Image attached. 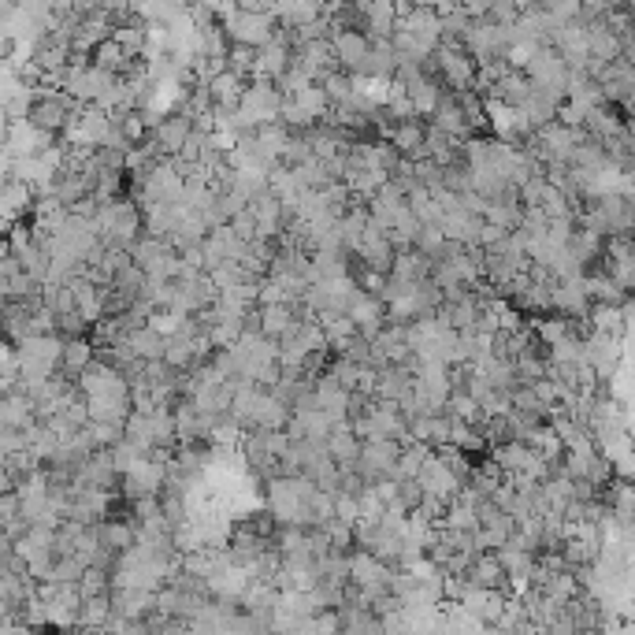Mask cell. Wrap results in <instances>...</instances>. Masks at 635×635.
<instances>
[{
  "mask_svg": "<svg viewBox=\"0 0 635 635\" xmlns=\"http://www.w3.org/2000/svg\"><path fill=\"white\" fill-rule=\"evenodd\" d=\"M127 350L138 357L142 364H149V361H164V338L156 335L153 327L145 324L142 331H134V335L127 338Z\"/></svg>",
  "mask_w": 635,
  "mask_h": 635,
  "instance_id": "5bb4252c",
  "label": "cell"
},
{
  "mask_svg": "<svg viewBox=\"0 0 635 635\" xmlns=\"http://www.w3.org/2000/svg\"><path fill=\"white\" fill-rule=\"evenodd\" d=\"M416 387V379L405 372V368H394V364H387V368H379L376 372V398L379 402H402L405 394Z\"/></svg>",
  "mask_w": 635,
  "mask_h": 635,
  "instance_id": "8fae6325",
  "label": "cell"
},
{
  "mask_svg": "<svg viewBox=\"0 0 635 635\" xmlns=\"http://www.w3.org/2000/svg\"><path fill=\"white\" fill-rule=\"evenodd\" d=\"M238 112L253 123V127H264V123H279V112H283V93L275 90V82H264V78H253L246 82V93H242V104Z\"/></svg>",
  "mask_w": 635,
  "mask_h": 635,
  "instance_id": "3957f363",
  "label": "cell"
},
{
  "mask_svg": "<svg viewBox=\"0 0 635 635\" xmlns=\"http://www.w3.org/2000/svg\"><path fill=\"white\" fill-rule=\"evenodd\" d=\"M127 60H130V56H127L123 49H119V45H116L112 38L101 41V45H97V49L90 52V64L97 67V71H104V75H119Z\"/></svg>",
  "mask_w": 635,
  "mask_h": 635,
  "instance_id": "9a60e30c",
  "label": "cell"
},
{
  "mask_svg": "<svg viewBox=\"0 0 635 635\" xmlns=\"http://www.w3.org/2000/svg\"><path fill=\"white\" fill-rule=\"evenodd\" d=\"M465 580L472 587H480V591H498V595H509V580L506 572H502V565H498V558L494 554H476L472 558V565H468ZM513 598V595H509Z\"/></svg>",
  "mask_w": 635,
  "mask_h": 635,
  "instance_id": "52a82bcc",
  "label": "cell"
},
{
  "mask_svg": "<svg viewBox=\"0 0 635 635\" xmlns=\"http://www.w3.org/2000/svg\"><path fill=\"white\" fill-rule=\"evenodd\" d=\"M108 602H112V617L116 621H145L149 613H156V591L123 587V591H112Z\"/></svg>",
  "mask_w": 635,
  "mask_h": 635,
  "instance_id": "5b68a950",
  "label": "cell"
},
{
  "mask_svg": "<svg viewBox=\"0 0 635 635\" xmlns=\"http://www.w3.org/2000/svg\"><path fill=\"white\" fill-rule=\"evenodd\" d=\"M23 513V502H19V494L15 491H8V494H0V532L12 524L15 517Z\"/></svg>",
  "mask_w": 635,
  "mask_h": 635,
  "instance_id": "ac0fdd59",
  "label": "cell"
},
{
  "mask_svg": "<svg viewBox=\"0 0 635 635\" xmlns=\"http://www.w3.org/2000/svg\"><path fill=\"white\" fill-rule=\"evenodd\" d=\"M75 108L78 104L67 97L60 86H34L30 90V112H26V123L41 134H49V138H60L67 127H71V119H75Z\"/></svg>",
  "mask_w": 635,
  "mask_h": 635,
  "instance_id": "6da1fadb",
  "label": "cell"
},
{
  "mask_svg": "<svg viewBox=\"0 0 635 635\" xmlns=\"http://www.w3.org/2000/svg\"><path fill=\"white\" fill-rule=\"evenodd\" d=\"M324 450H327V457H331L338 468H353V465H357V454H361V442L353 439L350 424L342 420V424H335V428H331V435L324 439Z\"/></svg>",
  "mask_w": 635,
  "mask_h": 635,
  "instance_id": "9c48e42d",
  "label": "cell"
},
{
  "mask_svg": "<svg viewBox=\"0 0 635 635\" xmlns=\"http://www.w3.org/2000/svg\"><path fill=\"white\" fill-rule=\"evenodd\" d=\"M108 506H112V498H108V494L75 487V491H71V498L64 502V520H71V524H82V528H97V524L108 517Z\"/></svg>",
  "mask_w": 635,
  "mask_h": 635,
  "instance_id": "277c9868",
  "label": "cell"
},
{
  "mask_svg": "<svg viewBox=\"0 0 635 635\" xmlns=\"http://www.w3.org/2000/svg\"><path fill=\"white\" fill-rule=\"evenodd\" d=\"M294 67V52L283 49L279 41H268L264 49H257V75L253 78H264V82H279V78L286 75Z\"/></svg>",
  "mask_w": 635,
  "mask_h": 635,
  "instance_id": "30bf717a",
  "label": "cell"
},
{
  "mask_svg": "<svg viewBox=\"0 0 635 635\" xmlns=\"http://www.w3.org/2000/svg\"><path fill=\"white\" fill-rule=\"evenodd\" d=\"M394 71H398L394 45H390V41H368V60H364L361 78H368V82H379V86H387V82H394Z\"/></svg>",
  "mask_w": 635,
  "mask_h": 635,
  "instance_id": "ba28073f",
  "label": "cell"
},
{
  "mask_svg": "<svg viewBox=\"0 0 635 635\" xmlns=\"http://www.w3.org/2000/svg\"><path fill=\"white\" fill-rule=\"evenodd\" d=\"M424 130H428V119H405V123H398V127L390 130L387 145L402 156V160H409V164L428 160V156H424Z\"/></svg>",
  "mask_w": 635,
  "mask_h": 635,
  "instance_id": "8992f818",
  "label": "cell"
},
{
  "mask_svg": "<svg viewBox=\"0 0 635 635\" xmlns=\"http://www.w3.org/2000/svg\"><path fill=\"white\" fill-rule=\"evenodd\" d=\"M420 502H424V487L416 480H398L394 483V506L390 509H398L402 517H409V513H416L420 509Z\"/></svg>",
  "mask_w": 635,
  "mask_h": 635,
  "instance_id": "2e32d148",
  "label": "cell"
},
{
  "mask_svg": "<svg viewBox=\"0 0 635 635\" xmlns=\"http://www.w3.org/2000/svg\"><path fill=\"white\" fill-rule=\"evenodd\" d=\"M223 34L231 38V45H242V49H264L268 41L275 38V15L272 12H242V8H227L223 15Z\"/></svg>",
  "mask_w": 635,
  "mask_h": 635,
  "instance_id": "7a4b0ae2",
  "label": "cell"
},
{
  "mask_svg": "<svg viewBox=\"0 0 635 635\" xmlns=\"http://www.w3.org/2000/svg\"><path fill=\"white\" fill-rule=\"evenodd\" d=\"M320 90H324L327 104L335 108V104H346L353 97V78L350 75H342V71H331V75L320 82Z\"/></svg>",
  "mask_w": 635,
  "mask_h": 635,
  "instance_id": "e0dca14e",
  "label": "cell"
},
{
  "mask_svg": "<svg viewBox=\"0 0 635 635\" xmlns=\"http://www.w3.org/2000/svg\"><path fill=\"white\" fill-rule=\"evenodd\" d=\"M231 194H238L246 205H253L257 197L268 194V171H257V168H238L231 179Z\"/></svg>",
  "mask_w": 635,
  "mask_h": 635,
  "instance_id": "4fadbf2b",
  "label": "cell"
},
{
  "mask_svg": "<svg viewBox=\"0 0 635 635\" xmlns=\"http://www.w3.org/2000/svg\"><path fill=\"white\" fill-rule=\"evenodd\" d=\"M93 364V346H90V338H75V342H64V350H60V376L64 379H75L86 372Z\"/></svg>",
  "mask_w": 635,
  "mask_h": 635,
  "instance_id": "7c38bea8",
  "label": "cell"
}]
</instances>
